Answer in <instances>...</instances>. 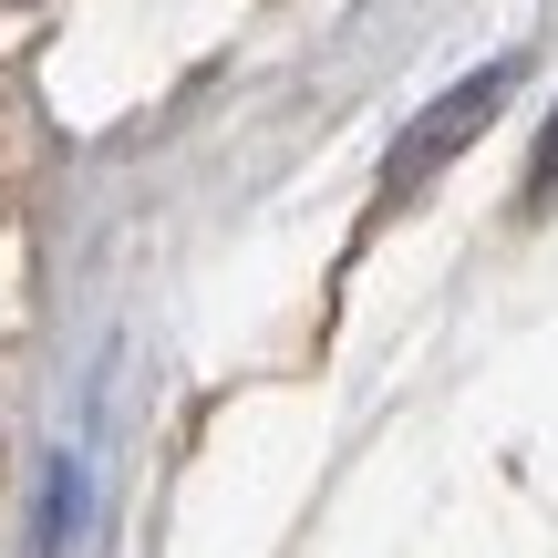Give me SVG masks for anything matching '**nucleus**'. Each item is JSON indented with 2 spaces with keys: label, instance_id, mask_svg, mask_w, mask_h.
<instances>
[{
  "label": "nucleus",
  "instance_id": "1",
  "mask_svg": "<svg viewBox=\"0 0 558 558\" xmlns=\"http://www.w3.org/2000/svg\"><path fill=\"white\" fill-rule=\"evenodd\" d=\"M497 94H507V62H497V73H476V83H456V94H445L435 114H424V135H414V145L393 156V186H424V177H435V166L456 156V145L476 135L486 114H497Z\"/></svg>",
  "mask_w": 558,
  "mask_h": 558
},
{
  "label": "nucleus",
  "instance_id": "2",
  "mask_svg": "<svg viewBox=\"0 0 558 558\" xmlns=\"http://www.w3.org/2000/svg\"><path fill=\"white\" fill-rule=\"evenodd\" d=\"M527 197H538V207L558 197V124H548V145H538V177H527Z\"/></svg>",
  "mask_w": 558,
  "mask_h": 558
}]
</instances>
